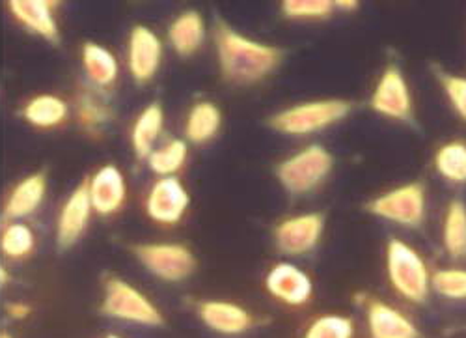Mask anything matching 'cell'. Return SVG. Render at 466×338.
<instances>
[{"instance_id":"7c38bea8","label":"cell","mask_w":466,"mask_h":338,"mask_svg":"<svg viewBox=\"0 0 466 338\" xmlns=\"http://www.w3.org/2000/svg\"><path fill=\"white\" fill-rule=\"evenodd\" d=\"M163 62V42L144 25H137L129 34L127 67L138 83L151 81Z\"/></svg>"},{"instance_id":"3957f363","label":"cell","mask_w":466,"mask_h":338,"mask_svg":"<svg viewBox=\"0 0 466 338\" xmlns=\"http://www.w3.org/2000/svg\"><path fill=\"white\" fill-rule=\"evenodd\" d=\"M386 275L400 297L410 303H423L431 293V271L421 254L403 240L386 245Z\"/></svg>"},{"instance_id":"277c9868","label":"cell","mask_w":466,"mask_h":338,"mask_svg":"<svg viewBox=\"0 0 466 338\" xmlns=\"http://www.w3.org/2000/svg\"><path fill=\"white\" fill-rule=\"evenodd\" d=\"M334 158L321 144H309L277 167V178L291 195H308L329 178Z\"/></svg>"},{"instance_id":"8992f818","label":"cell","mask_w":466,"mask_h":338,"mask_svg":"<svg viewBox=\"0 0 466 338\" xmlns=\"http://www.w3.org/2000/svg\"><path fill=\"white\" fill-rule=\"evenodd\" d=\"M427 200L421 183H405L394 189L375 197L368 204V211L388 222L400 224V227H418L425 219Z\"/></svg>"},{"instance_id":"7402d4cb","label":"cell","mask_w":466,"mask_h":338,"mask_svg":"<svg viewBox=\"0 0 466 338\" xmlns=\"http://www.w3.org/2000/svg\"><path fill=\"white\" fill-rule=\"evenodd\" d=\"M67 103L62 97L51 94L32 97L23 108L25 120L37 129H55L67 120Z\"/></svg>"},{"instance_id":"2e32d148","label":"cell","mask_w":466,"mask_h":338,"mask_svg":"<svg viewBox=\"0 0 466 338\" xmlns=\"http://www.w3.org/2000/svg\"><path fill=\"white\" fill-rule=\"evenodd\" d=\"M366 322L371 338H420V331L409 316L377 299L366 305Z\"/></svg>"},{"instance_id":"836d02e7","label":"cell","mask_w":466,"mask_h":338,"mask_svg":"<svg viewBox=\"0 0 466 338\" xmlns=\"http://www.w3.org/2000/svg\"><path fill=\"white\" fill-rule=\"evenodd\" d=\"M8 312L15 320H23V318H26L30 314V307L28 305H21V303H10L8 305Z\"/></svg>"},{"instance_id":"4dcf8cb0","label":"cell","mask_w":466,"mask_h":338,"mask_svg":"<svg viewBox=\"0 0 466 338\" xmlns=\"http://www.w3.org/2000/svg\"><path fill=\"white\" fill-rule=\"evenodd\" d=\"M441 83H442L448 101L451 103L453 110L457 112V117L466 122V77H461V75L442 73Z\"/></svg>"},{"instance_id":"f546056e","label":"cell","mask_w":466,"mask_h":338,"mask_svg":"<svg viewBox=\"0 0 466 338\" xmlns=\"http://www.w3.org/2000/svg\"><path fill=\"white\" fill-rule=\"evenodd\" d=\"M431 290L450 302H466V270L444 268L431 275Z\"/></svg>"},{"instance_id":"44dd1931","label":"cell","mask_w":466,"mask_h":338,"mask_svg":"<svg viewBox=\"0 0 466 338\" xmlns=\"http://www.w3.org/2000/svg\"><path fill=\"white\" fill-rule=\"evenodd\" d=\"M10 8L14 17L25 28L47 37L51 42H56L58 28L49 3H42V0H15V3H10Z\"/></svg>"},{"instance_id":"cb8c5ba5","label":"cell","mask_w":466,"mask_h":338,"mask_svg":"<svg viewBox=\"0 0 466 338\" xmlns=\"http://www.w3.org/2000/svg\"><path fill=\"white\" fill-rule=\"evenodd\" d=\"M188 158V144L185 138H170L153 149L147 158V165L159 178L177 176Z\"/></svg>"},{"instance_id":"9c48e42d","label":"cell","mask_w":466,"mask_h":338,"mask_svg":"<svg viewBox=\"0 0 466 338\" xmlns=\"http://www.w3.org/2000/svg\"><path fill=\"white\" fill-rule=\"evenodd\" d=\"M370 105L377 115L384 118L398 122H407L412 118V94L400 67L388 66L380 73Z\"/></svg>"},{"instance_id":"5bb4252c","label":"cell","mask_w":466,"mask_h":338,"mask_svg":"<svg viewBox=\"0 0 466 338\" xmlns=\"http://www.w3.org/2000/svg\"><path fill=\"white\" fill-rule=\"evenodd\" d=\"M88 195L94 211H97L99 215L116 213L124 206L127 197V185L124 174L112 165L99 169L88 179Z\"/></svg>"},{"instance_id":"f1b7e54d","label":"cell","mask_w":466,"mask_h":338,"mask_svg":"<svg viewBox=\"0 0 466 338\" xmlns=\"http://www.w3.org/2000/svg\"><path fill=\"white\" fill-rule=\"evenodd\" d=\"M334 12V0H286L282 3V14L291 21H321Z\"/></svg>"},{"instance_id":"8fae6325","label":"cell","mask_w":466,"mask_h":338,"mask_svg":"<svg viewBox=\"0 0 466 338\" xmlns=\"http://www.w3.org/2000/svg\"><path fill=\"white\" fill-rule=\"evenodd\" d=\"M188 204L190 197L177 176L159 178L147 193L146 213L153 222L163 224V227H174L185 217Z\"/></svg>"},{"instance_id":"4fadbf2b","label":"cell","mask_w":466,"mask_h":338,"mask_svg":"<svg viewBox=\"0 0 466 338\" xmlns=\"http://www.w3.org/2000/svg\"><path fill=\"white\" fill-rule=\"evenodd\" d=\"M94 208L88 195V179H85L76 189L69 195V199L64 202L60 215H58V227H56V238L58 245L67 249L73 243L79 241L88 227L90 215Z\"/></svg>"},{"instance_id":"5b68a950","label":"cell","mask_w":466,"mask_h":338,"mask_svg":"<svg viewBox=\"0 0 466 338\" xmlns=\"http://www.w3.org/2000/svg\"><path fill=\"white\" fill-rule=\"evenodd\" d=\"M101 311L116 320L159 327L165 323L163 314L155 307L149 299L122 279H108L105 284V299Z\"/></svg>"},{"instance_id":"d6a6232c","label":"cell","mask_w":466,"mask_h":338,"mask_svg":"<svg viewBox=\"0 0 466 338\" xmlns=\"http://www.w3.org/2000/svg\"><path fill=\"white\" fill-rule=\"evenodd\" d=\"M359 8H360V5L357 3V0H336V3H334V10L345 12V14H353Z\"/></svg>"},{"instance_id":"83f0119b","label":"cell","mask_w":466,"mask_h":338,"mask_svg":"<svg viewBox=\"0 0 466 338\" xmlns=\"http://www.w3.org/2000/svg\"><path fill=\"white\" fill-rule=\"evenodd\" d=\"M302 338H355V323L341 314H323L309 322Z\"/></svg>"},{"instance_id":"e575fe53","label":"cell","mask_w":466,"mask_h":338,"mask_svg":"<svg viewBox=\"0 0 466 338\" xmlns=\"http://www.w3.org/2000/svg\"><path fill=\"white\" fill-rule=\"evenodd\" d=\"M106 338H122V336H116V334H108Z\"/></svg>"},{"instance_id":"ba28073f","label":"cell","mask_w":466,"mask_h":338,"mask_svg":"<svg viewBox=\"0 0 466 338\" xmlns=\"http://www.w3.org/2000/svg\"><path fill=\"white\" fill-rule=\"evenodd\" d=\"M325 232V217L318 211L299 213L280 220L275 229V245L280 254L297 258L312 252Z\"/></svg>"},{"instance_id":"6da1fadb","label":"cell","mask_w":466,"mask_h":338,"mask_svg":"<svg viewBox=\"0 0 466 338\" xmlns=\"http://www.w3.org/2000/svg\"><path fill=\"white\" fill-rule=\"evenodd\" d=\"M215 47L222 79L239 87L267 79L284 58L282 49L252 40L226 23L215 28Z\"/></svg>"},{"instance_id":"ffe728a7","label":"cell","mask_w":466,"mask_h":338,"mask_svg":"<svg viewBox=\"0 0 466 338\" xmlns=\"http://www.w3.org/2000/svg\"><path fill=\"white\" fill-rule=\"evenodd\" d=\"M222 128V112L213 101H198L185 120V140L190 144H206L213 140Z\"/></svg>"},{"instance_id":"d590c367","label":"cell","mask_w":466,"mask_h":338,"mask_svg":"<svg viewBox=\"0 0 466 338\" xmlns=\"http://www.w3.org/2000/svg\"><path fill=\"white\" fill-rule=\"evenodd\" d=\"M0 338H10L8 334H0Z\"/></svg>"},{"instance_id":"4316f807","label":"cell","mask_w":466,"mask_h":338,"mask_svg":"<svg viewBox=\"0 0 466 338\" xmlns=\"http://www.w3.org/2000/svg\"><path fill=\"white\" fill-rule=\"evenodd\" d=\"M35 247L34 232L28 229L25 222L19 220H10L3 236H0V249H3V254L10 260H23L32 254Z\"/></svg>"},{"instance_id":"603a6c76","label":"cell","mask_w":466,"mask_h":338,"mask_svg":"<svg viewBox=\"0 0 466 338\" xmlns=\"http://www.w3.org/2000/svg\"><path fill=\"white\" fill-rule=\"evenodd\" d=\"M83 67L88 83H92L94 87L105 88L114 85V81L118 79V60H116V56L108 49L97 44H85Z\"/></svg>"},{"instance_id":"9a60e30c","label":"cell","mask_w":466,"mask_h":338,"mask_svg":"<svg viewBox=\"0 0 466 338\" xmlns=\"http://www.w3.org/2000/svg\"><path fill=\"white\" fill-rule=\"evenodd\" d=\"M198 316L206 327L226 336L243 334L254 325V318L245 307L231 302H220V299L200 303Z\"/></svg>"},{"instance_id":"d4e9b609","label":"cell","mask_w":466,"mask_h":338,"mask_svg":"<svg viewBox=\"0 0 466 338\" xmlns=\"http://www.w3.org/2000/svg\"><path fill=\"white\" fill-rule=\"evenodd\" d=\"M442 245L451 258L466 256V204L453 200L444 215Z\"/></svg>"},{"instance_id":"1f68e13d","label":"cell","mask_w":466,"mask_h":338,"mask_svg":"<svg viewBox=\"0 0 466 338\" xmlns=\"http://www.w3.org/2000/svg\"><path fill=\"white\" fill-rule=\"evenodd\" d=\"M108 118V108L105 103H99L97 97H94L92 94H86L81 99L79 105V120L83 126L86 128H96L97 124L106 122Z\"/></svg>"},{"instance_id":"e0dca14e","label":"cell","mask_w":466,"mask_h":338,"mask_svg":"<svg viewBox=\"0 0 466 338\" xmlns=\"http://www.w3.org/2000/svg\"><path fill=\"white\" fill-rule=\"evenodd\" d=\"M47 193V179L44 174H32L19 181L15 189L10 193L3 217L6 222L19 220L32 215L37 208L42 206Z\"/></svg>"},{"instance_id":"30bf717a","label":"cell","mask_w":466,"mask_h":338,"mask_svg":"<svg viewBox=\"0 0 466 338\" xmlns=\"http://www.w3.org/2000/svg\"><path fill=\"white\" fill-rule=\"evenodd\" d=\"M265 290L288 307H304L314 297V281L293 261H279L265 275Z\"/></svg>"},{"instance_id":"52a82bcc","label":"cell","mask_w":466,"mask_h":338,"mask_svg":"<svg viewBox=\"0 0 466 338\" xmlns=\"http://www.w3.org/2000/svg\"><path fill=\"white\" fill-rule=\"evenodd\" d=\"M135 254L151 275L165 282L187 281L197 271V258L179 243L137 245Z\"/></svg>"},{"instance_id":"484cf974","label":"cell","mask_w":466,"mask_h":338,"mask_svg":"<svg viewBox=\"0 0 466 338\" xmlns=\"http://www.w3.org/2000/svg\"><path fill=\"white\" fill-rule=\"evenodd\" d=\"M435 169L450 183H466V142L442 144L435 154Z\"/></svg>"},{"instance_id":"ac0fdd59","label":"cell","mask_w":466,"mask_h":338,"mask_svg":"<svg viewBox=\"0 0 466 338\" xmlns=\"http://www.w3.org/2000/svg\"><path fill=\"white\" fill-rule=\"evenodd\" d=\"M206 34L204 17L197 10H187L172 21L168 28V42L179 56H190L204 46Z\"/></svg>"},{"instance_id":"7a4b0ae2","label":"cell","mask_w":466,"mask_h":338,"mask_svg":"<svg viewBox=\"0 0 466 338\" xmlns=\"http://www.w3.org/2000/svg\"><path fill=\"white\" fill-rule=\"evenodd\" d=\"M353 105L347 99H312L288 107L270 117L268 126L289 137H308L321 133L349 117Z\"/></svg>"},{"instance_id":"d6986e66","label":"cell","mask_w":466,"mask_h":338,"mask_svg":"<svg viewBox=\"0 0 466 338\" xmlns=\"http://www.w3.org/2000/svg\"><path fill=\"white\" fill-rule=\"evenodd\" d=\"M163 129H165L163 107L159 103L147 105L135 120V126L131 131V144H133L135 154L140 159H147L153 149L157 148Z\"/></svg>"}]
</instances>
